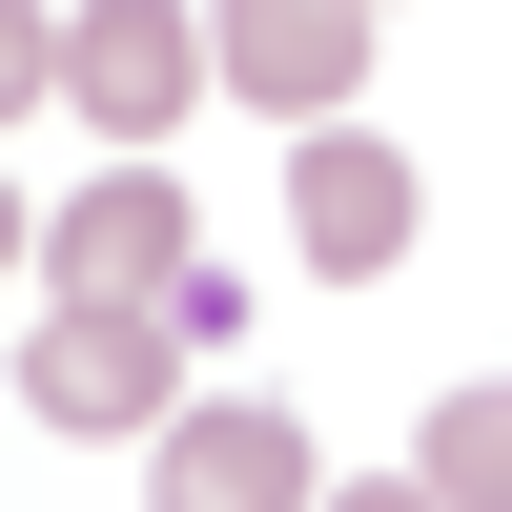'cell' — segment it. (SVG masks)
<instances>
[{
    "label": "cell",
    "instance_id": "cell-5",
    "mask_svg": "<svg viewBox=\"0 0 512 512\" xmlns=\"http://www.w3.org/2000/svg\"><path fill=\"white\" fill-rule=\"evenodd\" d=\"M185 185H164V164H103V185L62 205V226H41V267L82 287V308H185Z\"/></svg>",
    "mask_w": 512,
    "mask_h": 512
},
{
    "label": "cell",
    "instance_id": "cell-2",
    "mask_svg": "<svg viewBox=\"0 0 512 512\" xmlns=\"http://www.w3.org/2000/svg\"><path fill=\"white\" fill-rule=\"evenodd\" d=\"M205 82H226V62H205V21H185V0H82V21H62V103L103 123V144H164Z\"/></svg>",
    "mask_w": 512,
    "mask_h": 512
},
{
    "label": "cell",
    "instance_id": "cell-3",
    "mask_svg": "<svg viewBox=\"0 0 512 512\" xmlns=\"http://www.w3.org/2000/svg\"><path fill=\"white\" fill-rule=\"evenodd\" d=\"M287 226H308V267L390 287L410 226H431V185H410V144H349V123H287Z\"/></svg>",
    "mask_w": 512,
    "mask_h": 512
},
{
    "label": "cell",
    "instance_id": "cell-1",
    "mask_svg": "<svg viewBox=\"0 0 512 512\" xmlns=\"http://www.w3.org/2000/svg\"><path fill=\"white\" fill-rule=\"evenodd\" d=\"M21 410L41 431H164V410H185V308H41L21 328Z\"/></svg>",
    "mask_w": 512,
    "mask_h": 512
},
{
    "label": "cell",
    "instance_id": "cell-7",
    "mask_svg": "<svg viewBox=\"0 0 512 512\" xmlns=\"http://www.w3.org/2000/svg\"><path fill=\"white\" fill-rule=\"evenodd\" d=\"M410 512H512V390H451L410 451Z\"/></svg>",
    "mask_w": 512,
    "mask_h": 512
},
{
    "label": "cell",
    "instance_id": "cell-6",
    "mask_svg": "<svg viewBox=\"0 0 512 512\" xmlns=\"http://www.w3.org/2000/svg\"><path fill=\"white\" fill-rule=\"evenodd\" d=\"M164 512H308V431L287 410H164Z\"/></svg>",
    "mask_w": 512,
    "mask_h": 512
},
{
    "label": "cell",
    "instance_id": "cell-4",
    "mask_svg": "<svg viewBox=\"0 0 512 512\" xmlns=\"http://www.w3.org/2000/svg\"><path fill=\"white\" fill-rule=\"evenodd\" d=\"M205 62H226V103H267V123H349L369 0H205Z\"/></svg>",
    "mask_w": 512,
    "mask_h": 512
}]
</instances>
